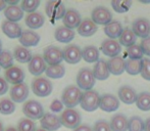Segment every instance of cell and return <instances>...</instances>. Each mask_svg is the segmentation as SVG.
I'll return each instance as SVG.
<instances>
[{
	"mask_svg": "<svg viewBox=\"0 0 150 131\" xmlns=\"http://www.w3.org/2000/svg\"><path fill=\"white\" fill-rule=\"evenodd\" d=\"M97 29H98L97 25L91 19H85L81 22L77 30L78 34H80L82 37H90L97 32Z\"/></svg>",
	"mask_w": 150,
	"mask_h": 131,
	"instance_id": "cell-23",
	"label": "cell"
},
{
	"mask_svg": "<svg viewBox=\"0 0 150 131\" xmlns=\"http://www.w3.org/2000/svg\"><path fill=\"white\" fill-rule=\"evenodd\" d=\"M128 123L129 120L122 114H117L112 116L109 125L112 131H127L128 130Z\"/></svg>",
	"mask_w": 150,
	"mask_h": 131,
	"instance_id": "cell-25",
	"label": "cell"
},
{
	"mask_svg": "<svg viewBox=\"0 0 150 131\" xmlns=\"http://www.w3.org/2000/svg\"><path fill=\"white\" fill-rule=\"evenodd\" d=\"M43 58L46 64H48L49 66L60 65L61 62L63 61L62 50L59 47H56V46L53 45L48 46L43 51Z\"/></svg>",
	"mask_w": 150,
	"mask_h": 131,
	"instance_id": "cell-9",
	"label": "cell"
},
{
	"mask_svg": "<svg viewBox=\"0 0 150 131\" xmlns=\"http://www.w3.org/2000/svg\"><path fill=\"white\" fill-rule=\"evenodd\" d=\"M125 65H126V61L124 60L122 56H115V58H111L107 62V67H108L109 73L112 75L119 76L122 75L125 72Z\"/></svg>",
	"mask_w": 150,
	"mask_h": 131,
	"instance_id": "cell-22",
	"label": "cell"
},
{
	"mask_svg": "<svg viewBox=\"0 0 150 131\" xmlns=\"http://www.w3.org/2000/svg\"><path fill=\"white\" fill-rule=\"evenodd\" d=\"M99 108L107 113L115 112L120 108V99L113 94H103L100 98Z\"/></svg>",
	"mask_w": 150,
	"mask_h": 131,
	"instance_id": "cell-15",
	"label": "cell"
},
{
	"mask_svg": "<svg viewBox=\"0 0 150 131\" xmlns=\"http://www.w3.org/2000/svg\"><path fill=\"white\" fill-rule=\"evenodd\" d=\"M111 6L115 9V12H119V14H124L127 12L130 7L132 6V1L128 0V1H122V0H113L111 1Z\"/></svg>",
	"mask_w": 150,
	"mask_h": 131,
	"instance_id": "cell-39",
	"label": "cell"
},
{
	"mask_svg": "<svg viewBox=\"0 0 150 131\" xmlns=\"http://www.w3.org/2000/svg\"><path fill=\"white\" fill-rule=\"evenodd\" d=\"M0 69H1V68H0Z\"/></svg>",
	"mask_w": 150,
	"mask_h": 131,
	"instance_id": "cell-57",
	"label": "cell"
},
{
	"mask_svg": "<svg viewBox=\"0 0 150 131\" xmlns=\"http://www.w3.org/2000/svg\"><path fill=\"white\" fill-rule=\"evenodd\" d=\"M59 120L62 126L69 128V129H76L81 125L82 118L77 110L67 109L60 115Z\"/></svg>",
	"mask_w": 150,
	"mask_h": 131,
	"instance_id": "cell-2",
	"label": "cell"
},
{
	"mask_svg": "<svg viewBox=\"0 0 150 131\" xmlns=\"http://www.w3.org/2000/svg\"><path fill=\"white\" fill-rule=\"evenodd\" d=\"M36 131H47V130L43 129V128H39V129H36Z\"/></svg>",
	"mask_w": 150,
	"mask_h": 131,
	"instance_id": "cell-55",
	"label": "cell"
},
{
	"mask_svg": "<svg viewBox=\"0 0 150 131\" xmlns=\"http://www.w3.org/2000/svg\"><path fill=\"white\" fill-rule=\"evenodd\" d=\"M140 47H141V50H142L143 54H145V56H150V36L141 41Z\"/></svg>",
	"mask_w": 150,
	"mask_h": 131,
	"instance_id": "cell-45",
	"label": "cell"
},
{
	"mask_svg": "<svg viewBox=\"0 0 150 131\" xmlns=\"http://www.w3.org/2000/svg\"><path fill=\"white\" fill-rule=\"evenodd\" d=\"M8 91V83L4 78L0 77V95H3Z\"/></svg>",
	"mask_w": 150,
	"mask_h": 131,
	"instance_id": "cell-47",
	"label": "cell"
},
{
	"mask_svg": "<svg viewBox=\"0 0 150 131\" xmlns=\"http://www.w3.org/2000/svg\"><path fill=\"white\" fill-rule=\"evenodd\" d=\"M39 5V0H24L22 2V4H21V8L24 11H27L29 14H33V12H36V9H37Z\"/></svg>",
	"mask_w": 150,
	"mask_h": 131,
	"instance_id": "cell-42",
	"label": "cell"
},
{
	"mask_svg": "<svg viewBox=\"0 0 150 131\" xmlns=\"http://www.w3.org/2000/svg\"><path fill=\"white\" fill-rule=\"evenodd\" d=\"M4 131H18V130H16V128H14V127H8Z\"/></svg>",
	"mask_w": 150,
	"mask_h": 131,
	"instance_id": "cell-52",
	"label": "cell"
},
{
	"mask_svg": "<svg viewBox=\"0 0 150 131\" xmlns=\"http://www.w3.org/2000/svg\"><path fill=\"white\" fill-rule=\"evenodd\" d=\"M6 4H9V5H16V4L18 3V0H11V1H10V0H6Z\"/></svg>",
	"mask_w": 150,
	"mask_h": 131,
	"instance_id": "cell-51",
	"label": "cell"
},
{
	"mask_svg": "<svg viewBox=\"0 0 150 131\" xmlns=\"http://www.w3.org/2000/svg\"><path fill=\"white\" fill-rule=\"evenodd\" d=\"M100 98L99 93L95 90H88L85 91L82 94V98H81V107L83 108V110L87 112H94L96 111L99 108L100 105Z\"/></svg>",
	"mask_w": 150,
	"mask_h": 131,
	"instance_id": "cell-5",
	"label": "cell"
},
{
	"mask_svg": "<svg viewBox=\"0 0 150 131\" xmlns=\"http://www.w3.org/2000/svg\"><path fill=\"white\" fill-rule=\"evenodd\" d=\"M129 131H144V121L138 116H133L129 119Z\"/></svg>",
	"mask_w": 150,
	"mask_h": 131,
	"instance_id": "cell-38",
	"label": "cell"
},
{
	"mask_svg": "<svg viewBox=\"0 0 150 131\" xmlns=\"http://www.w3.org/2000/svg\"><path fill=\"white\" fill-rule=\"evenodd\" d=\"M13 56L8 50H2L0 53V68L7 70L13 66Z\"/></svg>",
	"mask_w": 150,
	"mask_h": 131,
	"instance_id": "cell-37",
	"label": "cell"
},
{
	"mask_svg": "<svg viewBox=\"0 0 150 131\" xmlns=\"http://www.w3.org/2000/svg\"><path fill=\"white\" fill-rule=\"evenodd\" d=\"M63 61L69 65L78 64L82 60V49L76 44H69L62 50Z\"/></svg>",
	"mask_w": 150,
	"mask_h": 131,
	"instance_id": "cell-10",
	"label": "cell"
},
{
	"mask_svg": "<svg viewBox=\"0 0 150 131\" xmlns=\"http://www.w3.org/2000/svg\"><path fill=\"white\" fill-rule=\"evenodd\" d=\"M4 16L7 21L16 23L24 18V10L18 5H9L4 9Z\"/></svg>",
	"mask_w": 150,
	"mask_h": 131,
	"instance_id": "cell-27",
	"label": "cell"
},
{
	"mask_svg": "<svg viewBox=\"0 0 150 131\" xmlns=\"http://www.w3.org/2000/svg\"><path fill=\"white\" fill-rule=\"evenodd\" d=\"M122 31H124V28L122 24L117 21H111L108 25L104 27V33L108 37V39L115 40L117 38H120Z\"/></svg>",
	"mask_w": 150,
	"mask_h": 131,
	"instance_id": "cell-26",
	"label": "cell"
},
{
	"mask_svg": "<svg viewBox=\"0 0 150 131\" xmlns=\"http://www.w3.org/2000/svg\"><path fill=\"white\" fill-rule=\"evenodd\" d=\"M81 22H82L81 14H79L78 10L73 9V8L67 9L62 19V23L64 25V27L67 29H71V30H74L75 28L78 29V27L80 26Z\"/></svg>",
	"mask_w": 150,
	"mask_h": 131,
	"instance_id": "cell-14",
	"label": "cell"
},
{
	"mask_svg": "<svg viewBox=\"0 0 150 131\" xmlns=\"http://www.w3.org/2000/svg\"><path fill=\"white\" fill-rule=\"evenodd\" d=\"M140 74L142 78H144L147 81H150V58H143L142 60Z\"/></svg>",
	"mask_w": 150,
	"mask_h": 131,
	"instance_id": "cell-43",
	"label": "cell"
},
{
	"mask_svg": "<svg viewBox=\"0 0 150 131\" xmlns=\"http://www.w3.org/2000/svg\"><path fill=\"white\" fill-rule=\"evenodd\" d=\"M4 76H5L6 82L13 85L23 83V81L25 80V72L16 66H12L11 68L6 70Z\"/></svg>",
	"mask_w": 150,
	"mask_h": 131,
	"instance_id": "cell-17",
	"label": "cell"
},
{
	"mask_svg": "<svg viewBox=\"0 0 150 131\" xmlns=\"http://www.w3.org/2000/svg\"><path fill=\"white\" fill-rule=\"evenodd\" d=\"M91 18L96 25L106 26L112 21V14L105 6H97L91 12Z\"/></svg>",
	"mask_w": 150,
	"mask_h": 131,
	"instance_id": "cell-8",
	"label": "cell"
},
{
	"mask_svg": "<svg viewBox=\"0 0 150 131\" xmlns=\"http://www.w3.org/2000/svg\"><path fill=\"white\" fill-rule=\"evenodd\" d=\"M82 94L83 92L78 86L69 85L63 90L62 95H61V101H62L63 105H65L67 109H73L81 103Z\"/></svg>",
	"mask_w": 150,
	"mask_h": 131,
	"instance_id": "cell-1",
	"label": "cell"
},
{
	"mask_svg": "<svg viewBox=\"0 0 150 131\" xmlns=\"http://www.w3.org/2000/svg\"><path fill=\"white\" fill-rule=\"evenodd\" d=\"M82 58L87 63H95L99 61V50L93 45L86 46L82 49Z\"/></svg>",
	"mask_w": 150,
	"mask_h": 131,
	"instance_id": "cell-31",
	"label": "cell"
},
{
	"mask_svg": "<svg viewBox=\"0 0 150 131\" xmlns=\"http://www.w3.org/2000/svg\"><path fill=\"white\" fill-rule=\"evenodd\" d=\"M6 5H7V4H6L5 1H3V0H0V11L5 9V8L7 7Z\"/></svg>",
	"mask_w": 150,
	"mask_h": 131,
	"instance_id": "cell-50",
	"label": "cell"
},
{
	"mask_svg": "<svg viewBox=\"0 0 150 131\" xmlns=\"http://www.w3.org/2000/svg\"><path fill=\"white\" fill-rule=\"evenodd\" d=\"M40 39H41V37H40V35L38 33L31 30H26L23 31L22 35L20 37V42L24 47L28 48L38 45V43L40 42Z\"/></svg>",
	"mask_w": 150,
	"mask_h": 131,
	"instance_id": "cell-21",
	"label": "cell"
},
{
	"mask_svg": "<svg viewBox=\"0 0 150 131\" xmlns=\"http://www.w3.org/2000/svg\"><path fill=\"white\" fill-rule=\"evenodd\" d=\"M1 30H2V32L5 34L8 38H10V39L20 38L23 33L22 27H21L18 23L9 22V21H7V20L2 23Z\"/></svg>",
	"mask_w": 150,
	"mask_h": 131,
	"instance_id": "cell-19",
	"label": "cell"
},
{
	"mask_svg": "<svg viewBox=\"0 0 150 131\" xmlns=\"http://www.w3.org/2000/svg\"><path fill=\"white\" fill-rule=\"evenodd\" d=\"M117 95H119L120 100H122L126 105H132V103H136L137 98H138V94L135 91L134 88L128 85L122 86L119 89Z\"/></svg>",
	"mask_w": 150,
	"mask_h": 131,
	"instance_id": "cell-20",
	"label": "cell"
},
{
	"mask_svg": "<svg viewBox=\"0 0 150 131\" xmlns=\"http://www.w3.org/2000/svg\"><path fill=\"white\" fill-rule=\"evenodd\" d=\"M10 98L13 103H23L29 96V87L24 82L21 84L13 85L10 89Z\"/></svg>",
	"mask_w": 150,
	"mask_h": 131,
	"instance_id": "cell-16",
	"label": "cell"
},
{
	"mask_svg": "<svg viewBox=\"0 0 150 131\" xmlns=\"http://www.w3.org/2000/svg\"><path fill=\"white\" fill-rule=\"evenodd\" d=\"M93 75L95 79L101 80V81L106 80L110 75L108 67H107V62H105L104 60H99L93 68Z\"/></svg>",
	"mask_w": 150,
	"mask_h": 131,
	"instance_id": "cell-24",
	"label": "cell"
},
{
	"mask_svg": "<svg viewBox=\"0 0 150 131\" xmlns=\"http://www.w3.org/2000/svg\"><path fill=\"white\" fill-rule=\"evenodd\" d=\"M25 23L30 29H39L44 25L45 19L40 12H33V14H29L27 16Z\"/></svg>",
	"mask_w": 150,
	"mask_h": 131,
	"instance_id": "cell-29",
	"label": "cell"
},
{
	"mask_svg": "<svg viewBox=\"0 0 150 131\" xmlns=\"http://www.w3.org/2000/svg\"><path fill=\"white\" fill-rule=\"evenodd\" d=\"M136 40L137 36L135 35L134 32L131 29H125L119 38L120 44L122 46H126V47H130L132 45H135Z\"/></svg>",
	"mask_w": 150,
	"mask_h": 131,
	"instance_id": "cell-32",
	"label": "cell"
},
{
	"mask_svg": "<svg viewBox=\"0 0 150 131\" xmlns=\"http://www.w3.org/2000/svg\"><path fill=\"white\" fill-rule=\"evenodd\" d=\"M13 58L21 64H27V63L31 62L33 56H32L31 50H29L28 48L24 47V46H18L14 49Z\"/></svg>",
	"mask_w": 150,
	"mask_h": 131,
	"instance_id": "cell-30",
	"label": "cell"
},
{
	"mask_svg": "<svg viewBox=\"0 0 150 131\" xmlns=\"http://www.w3.org/2000/svg\"><path fill=\"white\" fill-rule=\"evenodd\" d=\"M23 112L30 120H40L44 116V110L42 105L37 100H28L24 103Z\"/></svg>",
	"mask_w": 150,
	"mask_h": 131,
	"instance_id": "cell-7",
	"label": "cell"
},
{
	"mask_svg": "<svg viewBox=\"0 0 150 131\" xmlns=\"http://www.w3.org/2000/svg\"><path fill=\"white\" fill-rule=\"evenodd\" d=\"M45 11L52 23L63 19L67 9L61 1H48L45 5Z\"/></svg>",
	"mask_w": 150,
	"mask_h": 131,
	"instance_id": "cell-6",
	"label": "cell"
},
{
	"mask_svg": "<svg viewBox=\"0 0 150 131\" xmlns=\"http://www.w3.org/2000/svg\"><path fill=\"white\" fill-rule=\"evenodd\" d=\"M32 90L35 95L39 98H46L51 94L53 86L47 78L38 77L32 81Z\"/></svg>",
	"mask_w": 150,
	"mask_h": 131,
	"instance_id": "cell-4",
	"label": "cell"
},
{
	"mask_svg": "<svg viewBox=\"0 0 150 131\" xmlns=\"http://www.w3.org/2000/svg\"><path fill=\"white\" fill-rule=\"evenodd\" d=\"M74 131H93V128L88 125V124H82L79 127L74 129Z\"/></svg>",
	"mask_w": 150,
	"mask_h": 131,
	"instance_id": "cell-48",
	"label": "cell"
},
{
	"mask_svg": "<svg viewBox=\"0 0 150 131\" xmlns=\"http://www.w3.org/2000/svg\"><path fill=\"white\" fill-rule=\"evenodd\" d=\"M132 31L138 37L143 39L150 36V22L145 18H138L133 22Z\"/></svg>",
	"mask_w": 150,
	"mask_h": 131,
	"instance_id": "cell-11",
	"label": "cell"
},
{
	"mask_svg": "<svg viewBox=\"0 0 150 131\" xmlns=\"http://www.w3.org/2000/svg\"><path fill=\"white\" fill-rule=\"evenodd\" d=\"M18 131H36V124L33 120H30L28 118L22 119L18 124L16 127Z\"/></svg>",
	"mask_w": 150,
	"mask_h": 131,
	"instance_id": "cell-41",
	"label": "cell"
},
{
	"mask_svg": "<svg viewBox=\"0 0 150 131\" xmlns=\"http://www.w3.org/2000/svg\"><path fill=\"white\" fill-rule=\"evenodd\" d=\"M93 131H112L110 125L105 120H99L93 126Z\"/></svg>",
	"mask_w": 150,
	"mask_h": 131,
	"instance_id": "cell-44",
	"label": "cell"
},
{
	"mask_svg": "<svg viewBox=\"0 0 150 131\" xmlns=\"http://www.w3.org/2000/svg\"><path fill=\"white\" fill-rule=\"evenodd\" d=\"M29 72L34 76H40L46 71L47 69V66L44 61L43 56H39V54H36L32 58L31 62L29 63Z\"/></svg>",
	"mask_w": 150,
	"mask_h": 131,
	"instance_id": "cell-18",
	"label": "cell"
},
{
	"mask_svg": "<svg viewBox=\"0 0 150 131\" xmlns=\"http://www.w3.org/2000/svg\"><path fill=\"white\" fill-rule=\"evenodd\" d=\"M62 109H63V103L59 99H54L51 103V105H50V110L53 113H58V112L62 111Z\"/></svg>",
	"mask_w": 150,
	"mask_h": 131,
	"instance_id": "cell-46",
	"label": "cell"
},
{
	"mask_svg": "<svg viewBox=\"0 0 150 131\" xmlns=\"http://www.w3.org/2000/svg\"><path fill=\"white\" fill-rule=\"evenodd\" d=\"M141 66H142V60H131L128 58L126 60V65H125V71L132 76H136L140 74Z\"/></svg>",
	"mask_w": 150,
	"mask_h": 131,
	"instance_id": "cell-33",
	"label": "cell"
},
{
	"mask_svg": "<svg viewBox=\"0 0 150 131\" xmlns=\"http://www.w3.org/2000/svg\"><path fill=\"white\" fill-rule=\"evenodd\" d=\"M16 111V105L9 98L0 99V114L2 115H10Z\"/></svg>",
	"mask_w": 150,
	"mask_h": 131,
	"instance_id": "cell-36",
	"label": "cell"
},
{
	"mask_svg": "<svg viewBox=\"0 0 150 131\" xmlns=\"http://www.w3.org/2000/svg\"><path fill=\"white\" fill-rule=\"evenodd\" d=\"M0 131H4L3 125H2V123H1V122H0Z\"/></svg>",
	"mask_w": 150,
	"mask_h": 131,
	"instance_id": "cell-53",
	"label": "cell"
},
{
	"mask_svg": "<svg viewBox=\"0 0 150 131\" xmlns=\"http://www.w3.org/2000/svg\"><path fill=\"white\" fill-rule=\"evenodd\" d=\"M76 81L80 89L88 91V90H92V88L94 87L96 79L93 75L92 70H90L89 68H83L78 73Z\"/></svg>",
	"mask_w": 150,
	"mask_h": 131,
	"instance_id": "cell-3",
	"label": "cell"
},
{
	"mask_svg": "<svg viewBox=\"0 0 150 131\" xmlns=\"http://www.w3.org/2000/svg\"><path fill=\"white\" fill-rule=\"evenodd\" d=\"M141 3H150V0L149 1H140Z\"/></svg>",
	"mask_w": 150,
	"mask_h": 131,
	"instance_id": "cell-56",
	"label": "cell"
},
{
	"mask_svg": "<svg viewBox=\"0 0 150 131\" xmlns=\"http://www.w3.org/2000/svg\"><path fill=\"white\" fill-rule=\"evenodd\" d=\"M100 49L106 56L109 58H115L122 51V45L119 41L113 39H106L101 43Z\"/></svg>",
	"mask_w": 150,
	"mask_h": 131,
	"instance_id": "cell-12",
	"label": "cell"
},
{
	"mask_svg": "<svg viewBox=\"0 0 150 131\" xmlns=\"http://www.w3.org/2000/svg\"><path fill=\"white\" fill-rule=\"evenodd\" d=\"M40 124H41V128L47 131H56L61 126L59 117L51 113L44 114L43 117L40 119Z\"/></svg>",
	"mask_w": 150,
	"mask_h": 131,
	"instance_id": "cell-13",
	"label": "cell"
},
{
	"mask_svg": "<svg viewBox=\"0 0 150 131\" xmlns=\"http://www.w3.org/2000/svg\"><path fill=\"white\" fill-rule=\"evenodd\" d=\"M2 52V42H1V40H0V53Z\"/></svg>",
	"mask_w": 150,
	"mask_h": 131,
	"instance_id": "cell-54",
	"label": "cell"
},
{
	"mask_svg": "<svg viewBox=\"0 0 150 131\" xmlns=\"http://www.w3.org/2000/svg\"><path fill=\"white\" fill-rule=\"evenodd\" d=\"M126 54L128 58H131V60H143V56H144L140 45H136V44L127 47Z\"/></svg>",
	"mask_w": 150,
	"mask_h": 131,
	"instance_id": "cell-40",
	"label": "cell"
},
{
	"mask_svg": "<svg viewBox=\"0 0 150 131\" xmlns=\"http://www.w3.org/2000/svg\"><path fill=\"white\" fill-rule=\"evenodd\" d=\"M47 77L51 78V79H59L62 78L65 74V68L62 65H54L47 67L45 71Z\"/></svg>",
	"mask_w": 150,
	"mask_h": 131,
	"instance_id": "cell-34",
	"label": "cell"
},
{
	"mask_svg": "<svg viewBox=\"0 0 150 131\" xmlns=\"http://www.w3.org/2000/svg\"><path fill=\"white\" fill-rule=\"evenodd\" d=\"M144 131H150V117L144 122Z\"/></svg>",
	"mask_w": 150,
	"mask_h": 131,
	"instance_id": "cell-49",
	"label": "cell"
},
{
	"mask_svg": "<svg viewBox=\"0 0 150 131\" xmlns=\"http://www.w3.org/2000/svg\"><path fill=\"white\" fill-rule=\"evenodd\" d=\"M54 36H55V39L60 43H69V42L73 41V39L75 38V32L74 30L65 28L64 26L58 27L55 30Z\"/></svg>",
	"mask_w": 150,
	"mask_h": 131,
	"instance_id": "cell-28",
	"label": "cell"
},
{
	"mask_svg": "<svg viewBox=\"0 0 150 131\" xmlns=\"http://www.w3.org/2000/svg\"><path fill=\"white\" fill-rule=\"evenodd\" d=\"M137 108L141 111H150V92L143 91L138 94L136 100Z\"/></svg>",
	"mask_w": 150,
	"mask_h": 131,
	"instance_id": "cell-35",
	"label": "cell"
}]
</instances>
